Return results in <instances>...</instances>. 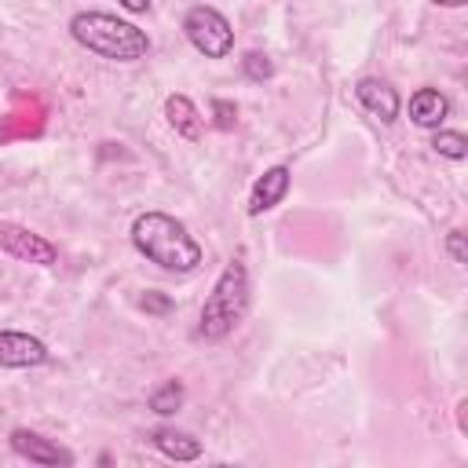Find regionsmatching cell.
<instances>
[{
  "label": "cell",
  "instance_id": "obj_7",
  "mask_svg": "<svg viewBox=\"0 0 468 468\" xmlns=\"http://www.w3.org/2000/svg\"><path fill=\"white\" fill-rule=\"evenodd\" d=\"M11 450H15L18 457L33 461V464H73V453H69V450L55 446L51 439H44V435H37V431H29V428H15V431H11Z\"/></svg>",
  "mask_w": 468,
  "mask_h": 468
},
{
  "label": "cell",
  "instance_id": "obj_5",
  "mask_svg": "<svg viewBox=\"0 0 468 468\" xmlns=\"http://www.w3.org/2000/svg\"><path fill=\"white\" fill-rule=\"evenodd\" d=\"M0 249L11 252L22 263H40V267L58 260V249L48 238H40V234H33V230H26L18 223H0Z\"/></svg>",
  "mask_w": 468,
  "mask_h": 468
},
{
  "label": "cell",
  "instance_id": "obj_4",
  "mask_svg": "<svg viewBox=\"0 0 468 468\" xmlns=\"http://www.w3.org/2000/svg\"><path fill=\"white\" fill-rule=\"evenodd\" d=\"M183 29H186V40L205 58H223L234 48V29H230V22L216 7H205V4L190 7L186 18H183Z\"/></svg>",
  "mask_w": 468,
  "mask_h": 468
},
{
  "label": "cell",
  "instance_id": "obj_8",
  "mask_svg": "<svg viewBox=\"0 0 468 468\" xmlns=\"http://www.w3.org/2000/svg\"><path fill=\"white\" fill-rule=\"evenodd\" d=\"M355 95H358V102H362L373 117H380V121H395V117H399V95H395V88H388L384 80L362 77L358 88H355Z\"/></svg>",
  "mask_w": 468,
  "mask_h": 468
},
{
  "label": "cell",
  "instance_id": "obj_19",
  "mask_svg": "<svg viewBox=\"0 0 468 468\" xmlns=\"http://www.w3.org/2000/svg\"><path fill=\"white\" fill-rule=\"evenodd\" d=\"M121 7H128V11H146L150 0H121Z\"/></svg>",
  "mask_w": 468,
  "mask_h": 468
},
{
  "label": "cell",
  "instance_id": "obj_14",
  "mask_svg": "<svg viewBox=\"0 0 468 468\" xmlns=\"http://www.w3.org/2000/svg\"><path fill=\"white\" fill-rule=\"evenodd\" d=\"M431 146H435L442 157H453V161H461V157L468 154V139H464L461 132H435Z\"/></svg>",
  "mask_w": 468,
  "mask_h": 468
},
{
  "label": "cell",
  "instance_id": "obj_6",
  "mask_svg": "<svg viewBox=\"0 0 468 468\" xmlns=\"http://www.w3.org/2000/svg\"><path fill=\"white\" fill-rule=\"evenodd\" d=\"M44 362H48L44 340H37V336H29V333L0 329V366L29 369V366H44Z\"/></svg>",
  "mask_w": 468,
  "mask_h": 468
},
{
  "label": "cell",
  "instance_id": "obj_9",
  "mask_svg": "<svg viewBox=\"0 0 468 468\" xmlns=\"http://www.w3.org/2000/svg\"><path fill=\"white\" fill-rule=\"evenodd\" d=\"M285 190H289V168H285V165L267 168V172H263V179H256V186H252L249 212H252V216H260V212L274 208V205L285 197Z\"/></svg>",
  "mask_w": 468,
  "mask_h": 468
},
{
  "label": "cell",
  "instance_id": "obj_20",
  "mask_svg": "<svg viewBox=\"0 0 468 468\" xmlns=\"http://www.w3.org/2000/svg\"><path fill=\"white\" fill-rule=\"evenodd\" d=\"M431 4H442V7H461L464 0H431Z\"/></svg>",
  "mask_w": 468,
  "mask_h": 468
},
{
  "label": "cell",
  "instance_id": "obj_11",
  "mask_svg": "<svg viewBox=\"0 0 468 468\" xmlns=\"http://www.w3.org/2000/svg\"><path fill=\"white\" fill-rule=\"evenodd\" d=\"M150 442L172 461H197L201 457V442L194 435H186V431H176V428H154Z\"/></svg>",
  "mask_w": 468,
  "mask_h": 468
},
{
  "label": "cell",
  "instance_id": "obj_18",
  "mask_svg": "<svg viewBox=\"0 0 468 468\" xmlns=\"http://www.w3.org/2000/svg\"><path fill=\"white\" fill-rule=\"evenodd\" d=\"M139 303H143L146 311H168V296H157V292H146Z\"/></svg>",
  "mask_w": 468,
  "mask_h": 468
},
{
  "label": "cell",
  "instance_id": "obj_16",
  "mask_svg": "<svg viewBox=\"0 0 468 468\" xmlns=\"http://www.w3.org/2000/svg\"><path fill=\"white\" fill-rule=\"evenodd\" d=\"M212 113H216V128H234V117H238V110H234V102H227V99H216L212 102Z\"/></svg>",
  "mask_w": 468,
  "mask_h": 468
},
{
  "label": "cell",
  "instance_id": "obj_3",
  "mask_svg": "<svg viewBox=\"0 0 468 468\" xmlns=\"http://www.w3.org/2000/svg\"><path fill=\"white\" fill-rule=\"evenodd\" d=\"M245 303H249V274H245V263L241 260H230L223 267V274L216 278L205 307H201V322H197V336L205 340H219L227 336L241 314H245Z\"/></svg>",
  "mask_w": 468,
  "mask_h": 468
},
{
  "label": "cell",
  "instance_id": "obj_15",
  "mask_svg": "<svg viewBox=\"0 0 468 468\" xmlns=\"http://www.w3.org/2000/svg\"><path fill=\"white\" fill-rule=\"evenodd\" d=\"M241 66H245V77H252V80H271L274 77V62L263 51H249L241 58Z\"/></svg>",
  "mask_w": 468,
  "mask_h": 468
},
{
  "label": "cell",
  "instance_id": "obj_1",
  "mask_svg": "<svg viewBox=\"0 0 468 468\" xmlns=\"http://www.w3.org/2000/svg\"><path fill=\"white\" fill-rule=\"evenodd\" d=\"M132 241L150 263L176 271V274H186L201 263V245L186 234V227L179 219H172L165 212H143L132 223Z\"/></svg>",
  "mask_w": 468,
  "mask_h": 468
},
{
  "label": "cell",
  "instance_id": "obj_12",
  "mask_svg": "<svg viewBox=\"0 0 468 468\" xmlns=\"http://www.w3.org/2000/svg\"><path fill=\"white\" fill-rule=\"evenodd\" d=\"M165 117L183 139H197L201 135V117H197V110H194V102L186 95H168L165 99Z\"/></svg>",
  "mask_w": 468,
  "mask_h": 468
},
{
  "label": "cell",
  "instance_id": "obj_10",
  "mask_svg": "<svg viewBox=\"0 0 468 468\" xmlns=\"http://www.w3.org/2000/svg\"><path fill=\"white\" fill-rule=\"evenodd\" d=\"M446 113H450V102H446L442 91L420 88V91L410 95V117H413V124H420V128H439V124L446 121Z\"/></svg>",
  "mask_w": 468,
  "mask_h": 468
},
{
  "label": "cell",
  "instance_id": "obj_13",
  "mask_svg": "<svg viewBox=\"0 0 468 468\" xmlns=\"http://www.w3.org/2000/svg\"><path fill=\"white\" fill-rule=\"evenodd\" d=\"M179 406H183V384H179V380H165V384L150 395V410H154V413H161V417L176 413Z\"/></svg>",
  "mask_w": 468,
  "mask_h": 468
},
{
  "label": "cell",
  "instance_id": "obj_2",
  "mask_svg": "<svg viewBox=\"0 0 468 468\" xmlns=\"http://www.w3.org/2000/svg\"><path fill=\"white\" fill-rule=\"evenodd\" d=\"M69 33L80 48L102 55V58H113V62H135L150 51V40L139 26L132 22H121L113 15H102V11H80L69 18Z\"/></svg>",
  "mask_w": 468,
  "mask_h": 468
},
{
  "label": "cell",
  "instance_id": "obj_17",
  "mask_svg": "<svg viewBox=\"0 0 468 468\" xmlns=\"http://www.w3.org/2000/svg\"><path fill=\"white\" fill-rule=\"evenodd\" d=\"M446 252L453 256V263H468V249H464V230H450V238H446Z\"/></svg>",
  "mask_w": 468,
  "mask_h": 468
}]
</instances>
